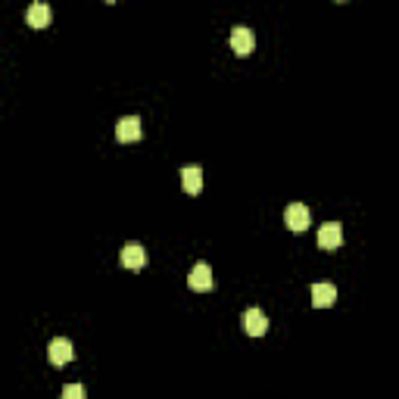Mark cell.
Segmentation results:
<instances>
[{
    "mask_svg": "<svg viewBox=\"0 0 399 399\" xmlns=\"http://www.w3.org/2000/svg\"><path fill=\"white\" fill-rule=\"evenodd\" d=\"M47 359H50V365H56V368L69 365V362L75 359L72 343H69L66 337H56V340H50V346H47Z\"/></svg>",
    "mask_w": 399,
    "mask_h": 399,
    "instance_id": "obj_1",
    "label": "cell"
},
{
    "mask_svg": "<svg viewBox=\"0 0 399 399\" xmlns=\"http://www.w3.org/2000/svg\"><path fill=\"white\" fill-rule=\"evenodd\" d=\"M231 50H234L237 56H249L256 50V35L253 28H247V25H237L234 31H231Z\"/></svg>",
    "mask_w": 399,
    "mask_h": 399,
    "instance_id": "obj_2",
    "label": "cell"
},
{
    "mask_svg": "<svg viewBox=\"0 0 399 399\" xmlns=\"http://www.w3.org/2000/svg\"><path fill=\"white\" fill-rule=\"evenodd\" d=\"M309 206H303V203H290L287 206V212H284V222H287V228L293 231V234H303L305 228H309Z\"/></svg>",
    "mask_w": 399,
    "mask_h": 399,
    "instance_id": "obj_3",
    "label": "cell"
},
{
    "mask_svg": "<svg viewBox=\"0 0 399 399\" xmlns=\"http://www.w3.org/2000/svg\"><path fill=\"white\" fill-rule=\"evenodd\" d=\"M116 137L118 143H134L141 137V118L137 116H125L116 122Z\"/></svg>",
    "mask_w": 399,
    "mask_h": 399,
    "instance_id": "obj_4",
    "label": "cell"
},
{
    "mask_svg": "<svg viewBox=\"0 0 399 399\" xmlns=\"http://www.w3.org/2000/svg\"><path fill=\"white\" fill-rule=\"evenodd\" d=\"M118 262H122V268L137 272V268H143V262H147V253H143L141 243H125L122 253H118Z\"/></svg>",
    "mask_w": 399,
    "mask_h": 399,
    "instance_id": "obj_5",
    "label": "cell"
},
{
    "mask_svg": "<svg viewBox=\"0 0 399 399\" xmlns=\"http://www.w3.org/2000/svg\"><path fill=\"white\" fill-rule=\"evenodd\" d=\"M187 284H190V290L206 293L212 287V268L206 265V262H197V265L190 268V274H187Z\"/></svg>",
    "mask_w": 399,
    "mask_h": 399,
    "instance_id": "obj_6",
    "label": "cell"
},
{
    "mask_svg": "<svg viewBox=\"0 0 399 399\" xmlns=\"http://www.w3.org/2000/svg\"><path fill=\"white\" fill-rule=\"evenodd\" d=\"M240 321H243V330H247L249 337H262L268 330V318H265L262 309H247Z\"/></svg>",
    "mask_w": 399,
    "mask_h": 399,
    "instance_id": "obj_7",
    "label": "cell"
},
{
    "mask_svg": "<svg viewBox=\"0 0 399 399\" xmlns=\"http://www.w3.org/2000/svg\"><path fill=\"white\" fill-rule=\"evenodd\" d=\"M343 243V228L340 222H328L318 228V247L321 249H337Z\"/></svg>",
    "mask_w": 399,
    "mask_h": 399,
    "instance_id": "obj_8",
    "label": "cell"
},
{
    "mask_svg": "<svg viewBox=\"0 0 399 399\" xmlns=\"http://www.w3.org/2000/svg\"><path fill=\"white\" fill-rule=\"evenodd\" d=\"M50 19H53V10H50L47 3H41V0H37V3H31L28 12H25V22H28L31 28H47Z\"/></svg>",
    "mask_w": 399,
    "mask_h": 399,
    "instance_id": "obj_9",
    "label": "cell"
},
{
    "mask_svg": "<svg viewBox=\"0 0 399 399\" xmlns=\"http://www.w3.org/2000/svg\"><path fill=\"white\" fill-rule=\"evenodd\" d=\"M337 303V287L334 284H315L312 287V305L315 309H328Z\"/></svg>",
    "mask_w": 399,
    "mask_h": 399,
    "instance_id": "obj_10",
    "label": "cell"
},
{
    "mask_svg": "<svg viewBox=\"0 0 399 399\" xmlns=\"http://www.w3.org/2000/svg\"><path fill=\"white\" fill-rule=\"evenodd\" d=\"M181 187H184L187 193L203 190V172H200V166H184V168H181Z\"/></svg>",
    "mask_w": 399,
    "mask_h": 399,
    "instance_id": "obj_11",
    "label": "cell"
},
{
    "mask_svg": "<svg viewBox=\"0 0 399 399\" xmlns=\"http://www.w3.org/2000/svg\"><path fill=\"white\" fill-rule=\"evenodd\" d=\"M62 396H66V399H81V396H85V387H81V384H66V387H62Z\"/></svg>",
    "mask_w": 399,
    "mask_h": 399,
    "instance_id": "obj_12",
    "label": "cell"
},
{
    "mask_svg": "<svg viewBox=\"0 0 399 399\" xmlns=\"http://www.w3.org/2000/svg\"><path fill=\"white\" fill-rule=\"evenodd\" d=\"M106 3H116V0H106Z\"/></svg>",
    "mask_w": 399,
    "mask_h": 399,
    "instance_id": "obj_13",
    "label": "cell"
},
{
    "mask_svg": "<svg viewBox=\"0 0 399 399\" xmlns=\"http://www.w3.org/2000/svg\"><path fill=\"white\" fill-rule=\"evenodd\" d=\"M337 3H343V0H337Z\"/></svg>",
    "mask_w": 399,
    "mask_h": 399,
    "instance_id": "obj_14",
    "label": "cell"
}]
</instances>
